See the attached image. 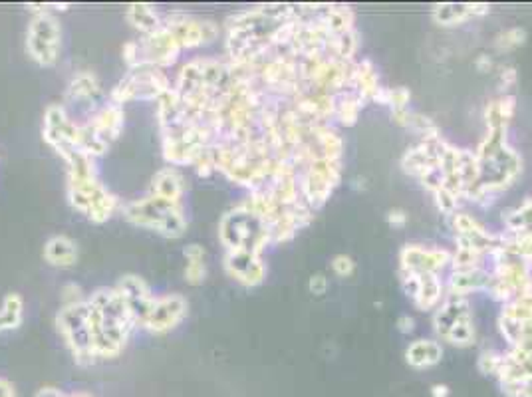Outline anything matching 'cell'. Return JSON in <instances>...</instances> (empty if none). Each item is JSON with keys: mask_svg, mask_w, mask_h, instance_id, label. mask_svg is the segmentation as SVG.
<instances>
[{"mask_svg": "<svg viewBox=\"0 0 532 397\" xmlns=\"http://www.w3.org/2000/svg\"><path fill=\"white\" fill-rule=\"evenodd\" d=\"M42 255H44V260L52 267L68 268L76 264L78 260V245L66 235H56L46 240Z\"/></svg>", "mask_w": 532, "mask_h": 397, "instance_id": "cell-24", "label": "cell"}, {"mask_svg": "<svg viewBox=\"0 0 532 397\" xmlns=\"http://www.w3.org/2000/svg\"><path fill=\"white\" fill-rule=\"evenodd\" d=\"M491 280V272L487 268H471V270H453L447 280L449 296L467 298L471 292L487 290Z\"/></svg>", "mask_w": 532, "mask_h": 397, "instance_id": "cell-22", "label": "cell"}, {"mask_svg": "<svg viewBox=\"0 0 532 397\" xmlns=\"http://www.w3.org/2000/svg\"><path fill=\"white\" fill-rule=\"evenodd\" d=\"M397 276L402 282L403 292L412 298L413 304L417 306V310L427 312V310H435L441 304L443 286L439 274L433 272H412V270H397Z\"/></svg>", "mask_w": 532, "mask_h": 397, "instance_id": "cell-14", "label": "cell"}, {"mask_svg": "<svg viewBox=\"0 0 532 397\" xmlns=\"http://www.w3.org/2000/svg\"><path fill=\"white\" fill-rule=\"evenodd\" d=\"M125 18L130 22L133 28H137L143 34H153L163 26V18L157 14L155 6L151 4H145V2H133L128 6V12H125Z\"/></svg>", "mask_w": 532, "mask_h": 397, "instance_id": "cell-29", "label": "cell"}, {"mask_svg": "<svg viewBox=\"0 0 532 397\" xmlns=\"http://www.w3.org/2000/svg\"><path fill=\"white\" fill-rule=\"evenodd\" d=\"M187 312H189V304L181 294L155 296V302L143 322V328L153 334H165L179 326L187 318Z\"/></svg>", "mask_w": 532, "mask_h": 397, "instance_id": "cell-15", "label": "cell"}, {"mask_svg": "<svg viewBox=\"0 0 532 397\" xmlns=\"http://www.w3.org/2000/svg\"><path fill=\"white\" fill-rule=\"evenodd\" d=\"M100 82L96 78V74L91 72H80L76 74L72 82L68 84V89H66V98L70 101H96L98 96H100Z\"/></svg>", "mask_w": 532, "mask_h": 397, "instance_id": "cell-30", "label": "cell"}, {"mask_svg": "<svg viewBox=\"0 0 532 397\" xmlns=\"http://www.w3.org/2000/svg\"><path fill=\"white\" fill-rule=\"evenodd\" d=\"M0 397H14V386L2 377H0Z\"/></svg>", "mask_w": 532, "mask_h": 397, "instance_id": "cell-47", "label": "cell"}, {"mask_svg": "<svg viewBox=\"0 0 532 397\" xmlns=\"http://www.w3.org/2000/svg\"><path fill=\"white\" fill-rule=\"evenodd\" d=\"M88 306H90V324L96 356L98 359L118 357L128 344L133 326H137L131 316L130 308L123 302L115 286L94 290L88 296Z\"/></svg>", "mask_w": 532, "mask_h": 397, "instance_id": "cell-2", "label": "cell"}, {"mask_svg": "<svg viewBox=\"0 0 532 397\" xmlns=\"http://www.w3.org/2000/svg\"><path fill=\"white\" fill-rule=\"evenodd\" d=\"M183 257L187 260L185 264V280L191 284V286H199L205 282V276H207V252L201 245L193 242V245H187L183 248Z\"/></svg>", "mask_w": 532, "mask_h": 397, "instance_id": "cell-32", "label": "cell"}, {"mask_svg": "<svg viewBox=\"0 0 532 397\" xmlns=\"http://www.w3.org/2000/svg\"><path fill=\"white\" fill-rule=\"evenodd\" d=\"M431 396L447 397L449 396V386H445V384H435V386H431Z\"/></svg>", "mask_w": 532, "mask_h": 397, "instance_id": "cell-48", "label": "cell"}, {"mask_svg": "<svg viewBox=\"0 0 532 397\" xmlns=\"http://www.w3.org/2000/svg\"><path fill=\"white\" fill-rule=\"evenodd\" d=\"M358 46H360V34L353 28L350 32L338 34V36H330L328 48H326V56L344 60V62H351L353 54L358 52Z\"/></svg>", "mask_w": 532, "mask_h": 397, "instance_id": "cell-33", "label": "cell"}, {"mask_svg": "<svg viewBox=\"0 0 532 397\" xmlns=\"http://www.w3.org/2000/svg\"><path fill=\"white\" fill-rule=\"evenodd\" d=\"M181 46L175 40V36L171 34L165 26H161L157 32L147 34L141 40H131L128 42L121 54L128 66H140V64H149V66H157V68H165L175 64L179 54H181Z\"/></svg>", "mask_w": 532, "mask_h": 397, "instance_id": "cell-9", "label": "cell"}, {"mask_svg": "<svg viewBox=\"0 0 532 397\" xmlns=\"http://www.w3.org/2000/svg\"><path fill=\"white\" fill-rule=\"evenodd\" d=\"M185 191H187V183L177 167L159 169L151 179V195H155V197L181 203Z\"/></svg>", "mask_w": 532, "mask_h": 397, "instance_id": "cell-23", "label": "cell"}, {"mask_svg": "<svg viewBox=\"0 0 532 397\" xmlns=\"http://www.w3.org/2000/svg\"><path fill=\"white\" fill-rule=\"evenodd\" d=\"M521 397H532V379H528V381H524V384H522Z\"/></svg>", "mask_w": 532, "mask_h": 397, "instance_id": "cell-49", "label": "cell"}, {"mask_svg": "<svg viewBox=\"0 0 532 397\" xmlns=\"http://www.w3.org/2000/svg\"><path fill=\"white\" fill-rule=\"evenodd\" d=\"M115 290L120 292L123 302L130 308L131 316L135 320L137 326H143L145 318L149 314L151 306L155 302V296L151 294L147 282L137 274H125L120 278V282L115 284Z\"/></svg>", "mask_w": 532, "mask_h": 397, "instance_id": "cell-20", "label": "cell"}, {"mask_svg": "<svg viewBox=\"0 0 532 397\" xmlns=\"http://www.w3.org/2000/svg\"><path fill=\"white\" fill-rule=\"evenodd\" d=\"M22 314H24V300L21 294L11 292L4 298L2 308H0V332L4 330H14L22 324Z\"/></svg>", "mask_w": 532, "mask_h": 397, "instance_id": "cell-34", "label": "cell"}, {"mask_svg": "<svg viewBox=\"0 0 532 397\" xmlns=\"http://www.w3.org/2000/svg\"><path fill=\"white\" fill-rule=\"evenodd\" d=\"M387 223H390V227L395 228H402L407 225V213L403 211V208H392V211H387Z\"/></svg>", "mask_w": 532, "mask_h": 397, "instance_id": "cell-43", "label": "cell"}, {"mask_svg": "<svg viewBox=\"0 0 532 397\" xmlns=\"http://www.w3.org/2000/svg\"><path fill=\"white\" fill-rule=\"evenodd\" d=\"M489 12H491V6L482 2H443V4L433 6L431 18L443 28H451V26L463 24L471 16H485Z\"/></svg>", "mask_w": 532, "mask_h": 397, "instance_id": "cell-21", "label": "cell"}, {"mask_svg": "<svg viewBox=\"0 0 532 397\" xmlns=\"http://www.w3.org/2000/svg\"><path fill=\"white\" fill-rule=\"evenodd\" d=\"M516 111V98L511 94H502L501 98L491 99L485 106V123L487 131H506Z\"/></svg>", "mask_w": 532, "mask_h": 397, "instance_id": "cell-25", "label": "cell"}, {"mask_svg": "<svg viewBox=\"0 0 532 397\" xmlns=\"http://www.w3.org/2000/svg\"><path fill=\"white\" fill-rule=\"evenodd\" d=\"M219 240L227 250H249L261 257L262 250L272 245L266 223L244 203L222 215L219 223Z\"/></svg>", "mask_w": 532, "mask_h": 397, "instance_id": "cell-4", "label": "cell"}, {"mask_svg": "<svg viewBox=\"0 0 532 397\" xmlns=\"http://www.w3.org/2000/svg\"><path fill=\"white\" fill-rule=\"evenodd\" d=\"M412 99V91L407 88H390V94H387V106L392 108V111H402V109H407V104Z\"/></svg>", "mask_w": 532, "mask_h": 397, "instance_id": "cell-38", "label": "cell"}, {"mask_svg": "<svg viewBox=\"0 0 532 397\" xmlns=\"http://www.w3.org/2000/svg\"><path fill=\"white\" fill-rule=\"evenodd\" d=\"M42 135L44 141L64 159L66 165H70L80 155H86L78 145V123L68 118L66 109L60 104H52L44 111Z\"/></svg>", "mask_w": 532, "mask_h": 397, "instance_id": "cell-13", "label": "cell"}, {"mask_svg": "<svg viewBox=\"0 0 532 397\" xmlns=\"http://www.w3.org/2000/svg\"><path fill=\"white\" fill-rule=\"evenodd\" d=\"M435 334L443 342L457 347H469L475 344V324L469 300L463 296H447L433 316Z\"/></svg>", "mask_w": 532, "mask_h": 397, "instance_id": "cell-8", "label": "cell"}, {"mask_svg": "<svg viewBox=\"0 0 532 397\" xmlns=\"http://www.w3.org/2000/svg\"><path fill=\"white\" fill-rule=\"evenodd\" d=\"M123 218L140 228L153 230L165 238H179L187 230V217L181 203L147 195L123 207Z\"/></svg>", "mask_w": 532, "mask_h": 397, "instance_id": "cell-3", "label": "cell"}, {"mask_svg": "<svg viewBox=\"0 0 532 397\" xmlns=\"http://www.w3.org/2000/svg\"><path fill=\"white\" fill-rule=\"evenodd\" d=\"M332 270H334V274L340 278H348L353 274V270H356V260L348 255H336V257L332 258Z\"/></svg>", "mask_w": 532, "mask_h": 397, "instance_id": "cell-39", "label": "cell"}, {"mask_svg": "<svg viewBox=\"0 0 532 397\" xmlns=\"http://www.w3.org/2000/svg\"><path fill=\"white\" fill-rule=\"evenodd\" d=\"M68 201L96 225L110 220L118 208V197L103 187L98 177L68 179Z\"/></svg>", "mask_w": 532, "mask_h": 397, "instance_id": "cell-11", "label": "cell"}, {"mask_svg": "<svg viewBox=\"0 0 532 397\" xmlns=\"http://www.w3.org/2000/svg\"><path fill=\"white\" fill-rule=\"evenodd\" d=\"M169 89V78L165 76L163 69L157 66H149V64H140V66H131L128 74L120 79V84L111 89V101L118 106L135 101V99L151 101V99H159Z\"/></svg>", "mask_w": 532, "mask_h": 397, "instance_id": "cell-7", "label": "cell"}, {"mask_svg": "<svg viewBox=\"0 0 532 397\" xmlns=\"http://www.w3.org/2000/svg\"><path fill=\"white\" fill-rule=\"evenodd\" d=\"M516 79H519V72H516L514 66H502L501 72H499V88H501V91L514 88Z\"/></svg>", "mask_w": 532, "mask_h": 397, "instance_id": "cell-40", "label": "cell"}, {"mask_svg": "<svg viewBox=\"0 0 532 397\" xmlns=\"http://www.w3.org/2000/svg\"><path fill=\"white\" fill-rule=\"evenodd\" d=\"M163 26L169 30L179 42L181 48H197L201 44H209L219 36V26L211 20H197L189 16H167L163 20Z\"/></svg>", "mask_w": 532, "mask_h": 397, "instance_id": "cell-16", "label": "cell"}, {"mask_svg": "<svg viewBox=\"0 0 532 397\" xmlns=\"http://www.w3.org/2000/svg\"><path fill=\"white\" fill-rule=\"evenodd\" d=\"M363 101L353 89H344L340 94H336V111L334 118L340 121L341 125L351 128L356 125V121L360 118V111L363 108Z\"/></svg>", "mask_w": 532, "mask_h": 397, "instance_id": "cell-31", "label": "cell"}, {"mask_svg": "<svg viewBox=\"0 0 532 397\" xmlns=\"http://www.w3.org/2000/svg\"><path fill=\"white\" fill-rule=\"evenodd\" d=\"M504 227L509 233H521L532 228V197H528L522 205L511 208L502 215Z\"/></svg>", "mask_w": 532, "mask_h": 397, "instance_id": "cell-35", "label": "cell"}, {"mask_svg": "<svg viewBox=\"0 0 532 397\" xmlns=\"http://www.w3.org/2000/svg\"><path fill=\"white\" fill-rule=\"evenodd\" d=\"M380 88H382V86H380L378 72H375V68H373V64L370 60H362V62L353 64L350 89H353L363 101H370V99H373V96L378 94V89Z\"/></svg>", "mask_w": 532, "mask_h": 397, "instance_id": "cell-28", "label": "cell"}, {"mask_svg": "<svg viewBox=\"0 0 532 397\" xmlns=\"http://www.w3.org/2000/svg\"><path fill=\"white\" fill-rule=\"evenodd\" d=\"M34 397H68V393H64L58 387H40Z\"/></svg>", "mask_w": 532, "mask_h": 397, "instance_id": "cell-45", "label": "cell"}, {"mask_svg": "<svg viewBox=\"0 0 532 397\" xmlns=\"http://www.w3.org/2000/svg\"><path fill=\"white\" fill-rule=\"evenodd\" d=\"M502 366V354L501 352H494V350H485L479 354V359H477V367L481 371L482 376H499Z\"/></svg>", "mask_w": 532, "mask_h": 397, "instance_id": "cell-37", "label": "cell"}, {"mask_svg": "<svg viewBox=\"0 0 532 397\" xmlns=\"http://www.w3.org/2000/svg\"><path fill=\"white\" fill-rule=\"evenodd\" d=\"M81 300H86V298L81 296V288L78 284H66V286L62 288V306H66V304H76V302H81Z\"/></svg>", "mask_w": 532, "mask_h": 397, "instance_id": "cell-41", "label": "cell"}, {"mask_svg": "<svg viewBox=\"0 0 532 397\" xmlns=\"http://www.w3.org/2000/svg\"><path fill=\"white\" fill-rule=\"evenodd\" d=\"M341 181V161L318 157L310 167H306L298 177L300 195L310 208H320L332 197V193Z\"/></svg>", "mask_w": 532, "mask_h": 397, "instance_id": "cell-12", "label": "cell"}, {"mask_svg": "<svg viewBox=\"0 0 532 397\" xmlns=\"http://www.w3.org/2000/svg\"><path fill=\"white\" fill-rule=\"evenodd\" d=\"M451 264V252L447 248L423 247V245H405L400 250V268L412 272H433Z\"/></svg>", "mask_w": 532, "mask_h": 397, "instance_id": "cell-18", "label": "cell"}, {"mask_svg": "<svg viewBox=\"0 0 532 397\" xmlns=\"http://www.w3.org/2000/svg\"><path fill=\"white\" fill-rule=\"evenodd\" d=\"M443 357V347L435 340H415L405 350V362L415 369H425L439 364Z\"/></svg>", "mask_w": 532, "mask_h": 397, "instance_id": "cell-27", "label": "cell"}, {"mask_svg": "<svg viewBox=\"0 0 532 397\" xmlns=\"http://www.w3.org/2000/svg\"><path fill=\"white\" fill-rule=\"evenodd\" d=\"M443 139L433 141H419L417 145L409 147L402 157V169L412 177L427 179L433 173H439V157H441Z\"/></svg>", "mask_w": 532, "mask_h": 397, "instance_id": "cell-17", "label": "cell"}, {"mask_svg": "<svg viewBox=\"0 0 532 397\" xmlns=\"http://www.w3.org/2000/svg\"><path fill=\"white\" fill-rule=\"evenodd\" d=\"M479 161V183L469 191L467 198L477 205H491L494 197L509 189L522 173L521 155L509 145L506 131H487L475 151Z\"/></svg>", "mask_w": 532, "mask_h": 397, "instance_id": "cell-1", "label": "cell"}, {"mask_svg": "<svg viewBox=\"0 0 532 397\" xmlns=\"http://www.w3.org/2000/svg\"><path fill=\"white\" fill-rule=\"evenodd\" d=\"M308 290H310V294H314V296L326 294V290H328V278L324 276L322 272L312 274L310 280H308Z\"/></svg>", "mask_w": 532, "mask_h": 397, "instance_id": "cell-42", "label": "cell"}, {"mask_svg": "<svg viewBox=\"0 0 532 397\" xmlns=\"http://www.w3.org/2000/svg\"><path fill=\"white\" fill-rule=\"evenodd\" d=\"M62 50V26L48 10H40L32 16L26 30V54L42 68H52Z\"/></svg>", "mask_w": 532, "mask_h": 397, "instance_id": "cell-10", "label": "cell"}, {"mask_svg": "<svg viewBox=\"0 0 532 397\" xmlns=\"http://www.w3.org/2000/svg\"><path fill=\"white\" fill-rule=\"evenodd\" d=\"M395 328H397V332H400V334H403V336H409L413 330H415V320H413L409 314H403V316L397 318Z\"/></svg>", "mask_w": 532, "mask_h": 397, "instance_id": "cell-44", "label": "cell"}, {"mask_svg": "<svg viewBox=\"0 0 532 397\" xmlns=\"http://www.w3.org/2000/svg\"><path fill=\"white\" fill-rule=\"evenodd\" d=\"M225 270L242 286H259L266 278V264L261 255L249 250H227L225 252Z\"/></svg>", "mask_w": 532, "mask_h": 397, "instance_id": "cell-19", "label": "cell"}, {"mask_svg": "<svg viewBox=\"0 0 532 397\" xmlns=\"http://www.w3.org/2000/svg\"><path fill=\"white\" fill-rule=\"evenodd\" d=\"M316 18L320 20V24L328 30L330 36H338V34L353 30L356 14L346 4H324Z\"/></svg>", "mask_w": 532, "mask_h": 397, "instance_id": "cell-26", "label": "cell"}, {"mask_svg": "<svg viewBox=\"0 0 532 397\" xmlns=\"http://www.w3.org/2000/svg\"><path fill=\"white\" fill-rule=\"evenodd\" d=\"M68 397H91L90 393H84V391H78V393H68Z\"/></svg>", "mask_w": 532, "mask_h": 397, "instance_id": "cell-50", "label": "cell"}, {"mask_svg": "<svg viewBox=\"0 0 532 397\" xmlns=\"http://www.w3.org/2000/svg\"><path fill=\"white\" fill-rule=\"evenodd\" d=\"M56 328L64 337L66 346L74 356V362L78 366H91L96 364V352H94V336H91L90 324V306L88 298L76 302V304H66L60 308L56 314Z\"/></svg>", "mask_w": 532, "mask_h": 397, "instance_id": "cell-5", "label": "cell"}, {"mask_svg": "<svg viewBox=\"0 0 532 397\" xmlns=\"http://www.w3.org/2000/svg\"><path fill=\"white\" fill-rule=\"evenodd\" d=\"M123 119H125L123 106L111 101L98 109L88 121L78 123V145L81 151L90 157L103 155L111 143L120 138Z\"/></svg>", "mask_w": 532, "mask_h": 397, "instance_id": "cell-6", "label": "cell"}, {"mask_svg": "<svg viewBox=\"0 0 532 397\" xmlns=\"http://www.w3.org/2000/svg\"><path fill=\"white\" fill-rule=\"evenodd\" d=\"M526 36L528 34L522 26H512V28L504 30L494 38V48L499 52H511V50L522 46L526 42Z\"/></svg>", "mask_w": 532, "mask_h": 397, "instance_id": "cell-36", "label": "cell"}, {"mask_svg": "<svg viewBox=\"0 0 532 397\" xmlns=\"http://www.w3.org/2000/svg\"><path fill=\"white\" fill-rule=\"evenodd\" d=\"M475 68L479 69V72H482V74H485V72H489V69L492 68L491 56H487V54H481L479 58L475 60Z\"/></svg>", "mask_w": 532, "mask_h": 397, "instance_id": "cell-46", "label": "cell"}]
</instances>
